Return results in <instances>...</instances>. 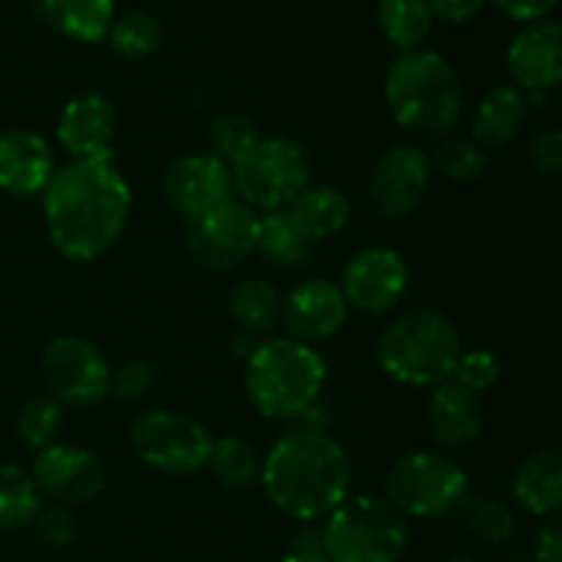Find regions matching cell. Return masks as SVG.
Returning a JSON list of instances; mask_svg holds the SVG:
<instances>
[{
	"mask_svg": "<svg viewBox=\"0 0 562 562\" xmlns=\"http://www.w3.org/2000/svg\"><path fill=\"white\" fill-rule=\"evenodd\" d=\"M470 494L467 470L445 450H415L390 467L382 497L406 519H445Z\"/></svg>",
	"mask_w": 562,
	"mask_h": 562,
	"instance_id": "cell-7",
	"label": "cell"
},
{
	"mask_svg": "<svg viewBox=\"0 0 562 562\" xmlns=\"http://www.w3.org/2000/svg\"><path fill=\"white\" fill-rule=\"evenodd\" d=\"M536 562H562V510L543 519L536 536Z\"/></svg>",
	"mask_w": 562,
	"mask_h": 562,
	"instance_id": "cell-40",
	"label": "cell"
},
{
	"mask_svg": "<svg viewBox=\"0 0 562 562\" xmlns=\"http://www.w3.org/2000/svg\"><path fill=\"white\" fill-rule=\"evenodd\" d=\"M431 159L415 143L390 146L373 165L368 192L384 220H404L420 209L431 187Z\"/></svg>",
	"mask_w": 562,
	"mask_h": 562,
	"instance_id": "cell-13",
	"label": "cell"
},
{
	"mask_svg": "<svg viewBox=\"0 0 562 562\" xmlns=\"http://www.w3.org/2000/svg\"><path fill=\"white\" fill-rule=\"evenodd\" d=\"M33 11L58 36L99 44L115 20V0H33Z\"/></svg>",
	"mask_w": 562,
	"mask_h": 562,
	"instance_id": "cell-22",
	"label": "cell"
},
{
	"mask_svg": "<svg viewBox=\"0 0 562 562\" xmlns=\"http://www.w3.org/2000/svg\"><path fill=\"white\" fill-rule=\"evenodd\" d=\"M338 285L351 311L382 316L404 300L409 289V263L395 247H366L351 256Z\"/></svg>",
	"mask_w": 562,
	"mask_h": 562,
	"instance_id": "cell-12",
	"label": "cell"
},
{
	"mask_svg": "<svg viewBox=\"0 0 562 562\" xmlns=\"http://www.w3.org/2000/svg\"><path fill=\"white\" fill-rule=\"evenodd\" d=\"M503 379V362L494 351L488 349H464L461 351L459 362H456L453 382L461 384L470 393L483 395L488 390L497 387V382Z\"/></svg>",
	"mask_w": 562,
	"mask_h": 562,
	"instance_id": "cell-35",
	"label": "cell"
},
{
	"mask_svg": "<svg viewBox=\"0 0 562 562\" xmlns=\"http://www.w3.org/2000/svg\"><path fill=\"white\" fill-rule=\"evenodd\" d=\"M428 159H431L434 173H439L448 181H456V184H472V181L483 179V173L488 170L486 148L477 146L472 137L453 135V132L439 137Z\"/></svg>",
	"mask_w": 562,
	"mask_h": 562,
	"instance_id": "cell-31",
	"label": "cell"
},
{
	"mask_svg": "<svg viewBox=\"0 0 562 562\" xmlns=\"http://www.w3.org/2000/svg\"><path fill=\"white\" fill-rule=\"evenodd\" d=\"M349 311L351 307L338 283L327 278H307L283 296L280 324L289 338L316 346L335 338L346 327Z\"/></svg>",
	"mask_w": 562,
	"mask_h": 562,
	"instance_id": "cell-17",
	"label": "cell"
},
{
	"mask_svg": "<svg viewBox=\"0 0 562 562\" xmlns=\"http://www.w3.org/2000/svg\"><path fill=\"white\" fill-rule=\"evenodd\" d=\"M384 102L395 124L412 137L439 140L456 130L464 110V86L445 55L409 49L390 64Z\"/></svg>",
	"mask_w": 562,
	"mask_h": 562,
	"instance_id": "cell-3",
	"label": "cell"
},
{
	"mask_svg": "<svg viewBox=\"0 0 562 562\" xmlns=\"http://www.w3.org/2000/svg\"><path fill=\"white\" fill-rule=\"evenodd\" d=\"M349 453L327 431L294 428L263 453V494L300 525L327 519L349 497Z\"/></svg>",
	"mask_w": 562,
	"mask_h": 562,
	"instance_id": "cell-2",
	"label": "cell"
},
{
	"mask_svg": "<svg viewBox=\"0 0 562 562\" xmlns=\"http://www.w3.org/2000/svg\"><path fill=\"white\" fill-rule=\"evenodd\" d=\"M55 173L53 146L38 132H0V190L16 198L42 195Z\"/></svg>",
	"mask_w": 562,
	"mask_h": 562,
	"instance_id": "cell-19",
	"label": "cell"
},
{
	"mask_svg": "<svg viewBox=\"0 0 562 562\" xmlns=\"http://www.w3.org/2000/svg\"><path fill=\"white\" fill-rule=\"evenodd\" d=\"M64 404L55 401L49 393L36 395V398L27 401L20 409V415H16V437H20L27 448H33L38 453V450L58 442L60 431H64Z\"/></svg>",
	"mask_w": 562,
	"mask_h": 562,
	"instance_id": "cell-33",
	"label": "cell"
},
{
	"mask_svg": "<svg viewBox=\"0 0 562 562\" xmlns=\"http://www.w3.org/2000/svg\"><path fill=\"white\" fill-rule=\"evenodd\" d=\"M327 362L316 346L280 335L258 340L245 360V393L267 420H296L322 401Z\"/></svg>",
	"mask_w": 562,
	"mask_h": 562,
	"instance_id": "cell-4",
	"label": "cell"
},
{
	"mask_svg": "<svg viewBox=\"0 0 562 562\" xmlns=\"http://www.w3.org/2000/svg\"><path fill=\"white\" fill-rule=\"evenodd\" d=\"M278 562H329V560L324 558L322 552H294V549H291V552L285 554V558H280Z\"/></svg>",
	"mask_w": 562,
	"mask_h": 562,
	"instance_id": "cell-42",
	"label": "cell"
},
{
	"mask_svg": "<svg viewBox=\"0 0 562 562\" xmlns=\"http://www.w3.org/2000/svg\"><path fill=\"white\" fill-rule=\"evenodd\" d=\"M486 3L497 5V9L503 11L505 16H510V20L530 25V22L549 20V14L558 9L562 0H486Z\"/></svg>",
	"mask_w": 562,
	"mask_h": 562,
	"instance_id": "cell-39",
	"label": "cell"
},
{
	"mask_svg": "<svg viewBox=\"0 0 562 562\" xmlns=\"http://www.w3.org/2000/svg\"><path fill=\"white\" fill-rule=\"evenodd\" d=\"M313 250V241L300 231V225L289 217V212H269L261 214L258 225V245L256 252L267 258L274 267H296L305 261Z\"/></svg>",
	"mask_w": 562,
	"mask_h": 562,
	"instance_id": "cell-29",
	"label": "cell"
},
{
	"mask_svg": "<svg viewBox=\"0 0 562 562\" xmlns=\"http://www.w3.org/2000/svg\"><path fill=\"white\" fill-rule=\"evenodd\" d=\"M157 384V368L148 360H130L119 366L110 379V395L124 404H135L143 401Z\"/></svg>",
	"mask_w": 562,
	"mask_h": 562,
	"instance_id": "cell-36",
	"label": "cell"
},
{
	"mask_svg": "<svg viewBox=\"0 0 562 562\" xmlns=\"http://www.w3.org/2000/svg\"><path fill=\"white\" fill-rule=\"evenodd\" d=\"M459 327L434 307H412L395 316L376 340V362L393 382L406 387H437L453 379L459 362Z\"/></svg>",
	"mask_w": 562,
	"mask_h": 562,
	"instance_id": "cell-5",
	"label": "cell"
},
{
	"mask_svg": "<svg viewBox=\"0 0 562 562\" xmlns=\"http://www.w3.org/2000/svg\"><path fill=\"white\" fill-rule=\"evenodd\" d=\"M329 562H401L409 549V519L384 497H346L322 525Z\"/></svg>",
	"mask_w": 562,
	"mask_h": 562,
	"instance_id": "cell-6",
	"label": "cell"
},
{
	"mask_svg": "<svg viewBox=\"0 0 562 562\" xmlns=\"http://www.w3.org/2000/svg\"><path fill=\"white\" fill-rule=\"evenodd\" d=\"M448 562H481L475 558V554H467V552H459V554H453V558H450Z\"/></svg>",
	"mask_w": 562,
	"mask_h": 562,
	"instance_id": "cell-43",
	"label": "cell"
},
{
	"mask_svg": "<svg viewBox=\"0 0 562 562\" xmlns=\"http://www.w3.org/2000/svg\"><path fill=\"white\" fill-rule=\"evenodd\" d=\"M428 431L434 442L442 448H467L483 431V404L481 395L470 393L453 379L437 384L428 398Z\"/></svg>",
	"mask_w": 562,
	"mask_h": 562,
	"instance_id": "cell-20",
	"label": "cell"
},
{
	"mask_svg": "<svg viewBox=\"0 0 562 562\" xmlns=\"http://www.w3.org/2000/svg\"><path fill=\"white\" fill-rule=\"evenodd\" d=\"M376 22L382 36L401 53L420 49L434 31V11L428 0H379Z\"/></svg>",
	"mask_w": 562,
	"mask_h": 562,
	"instance_id": "cell-27",
	"label": "cell"
},
{
	"mask_svg": "<svg viewBox=\"0 0 562 562\" xmlns=\"http://www.w3.org/2000/svg\"><path fill=\"white\" fill-rule=\"evenodd\" d=\"M514 503L530 516H547L562 510V450H538L519 464L510 481Z\"/></svg>",
	"mask_w": 562,
	"mask_h": 562,
	"instance_id": "cell-21",
	"label": "cell"
},
{
	"mask_svg": "<svg viewBox=\"0 0 562 562\" xmlns=\"http://www.w3.org/2000/svg\"><path fill=\"white\" fill-rule=\"evenodd\" d=\"M104 42L115 55L126 60L151 58L162 47V25L148 11H126L121 16L115 14Z\"/></svg>",
	"mask_w": 562,
	"mask_h": 562,
	"instance_id": "cell-32",
	"label": "cell"
},
{
	"mask_svg": "<svg viewBox=\"0 0 562 562\" xmlns=\"http://www.w3.org/2000/svg\"><path fill=\"white\" fill-rule=\"evenodd\" d=\"M162 195L190 223L234 198L231 165L209 151L179 157L162 173Z\"/></svg>",
	"mask_w": 562,
	"mask_h": 562,
	"instance_id": "cell-16",
	"label": "cell"
},
{
	"mask_svg": "<svg viewBox=\"0 0 562 562\" xmlns=\"http://www.w3.org/2000/svg\"><path fill=\"white\" fill-rule=\"evenodd\" d=\"M514 86L538 102L554 88H562V22L541 20L521 27L505 53Z\"/></svg>",
	"mask_w": 562,
	"mask_h": 562,
	"instance_id": "cell-15",
	"label": "cell"
},
{
	"mask_svg": "<svg viewBox=\"0 0 562 562\" xmlns=\"http://www.w3.org/2000/svg\"><path fill=\"white\" fill-rule=\"evenodd\" d=\"M527 108H530V102L516 86L494 88L481 99L475 115H472L470 137L486 151L508 146L525 130Z\"/></svg>",
	"mask_w": 562,
	"mask_h": 562,
	"instance_id": "cell-23",
	"label": "cell"
},
{
	"mask_svg": "<svg viewBox=\"0 0 562 562\" xmlns=\"http://www.w3.org/2000/svg\"><path fill=\"white\" fill-rule=\"evenodd\" d=\"M456 516L467 536L483 547H503L516 532L514 508L494 494H467Z\"/></svg>",
	"mask_w": 562,
	"mask_h": 562,
	"instance_id": "cell-26",
	"label": "cell"
},
{
	"mask_svg": "<svg viewBox=\"0 0 562 562\" xmlns=\"http://www.w3.org/2000/svg\"><path fill=\"white\" fill-rule=\"evenodd\" d=\"M228 311L236 327L245 335L261 338L272 333L283 311V294L267 278H245L231 289Z\"/></svg>",
	"mask_w": 562,
	"mask_h": 562,
	"instance_id": "cell-25",
	"label": "cell"
},
{
	"mask_svg": "<svg viewBox=\"0 0 562 562\" xmlns=\"http://www.w3.org/2000/svg\"><path fill=\"white\" fill-rule=\"evenodd\" d=\"M285 212L300 225L302 234L313 245H318V241H327L333 236H338L349 225L351 203L338 187L311 184L291 201V206Z\"/></svg>",
	"mask_w": 562,
	"mask_h": 562,
	"instance_id": "cell-24",
	"label": "cell"
},
{
	"mask_svg": "<svg viewBox=\"0 0 562 562\" xmlns=\"http://www.w3.org/2000/svg\"><path fill=\"white\" fill-rule=\"evenodd\" d=\"M42 376L55 401L75 409H91L110 398L113 368L93 340L58 335L42 351Z\"/></svg>",
	"mask_w": 562,
	"mask_h": 562,
	"instance_id": "cell-10",
	"label": "cell"
},
{
	"mask_svg": "<svg viewBox=\"0 0 562 562\" xmlns=\"http://www.w3.org/2000/svg\"><path fill=\"white\" fill-rule=\"evenodd\" d=\"M130 448L148 470L192 475L209 467L214 437L203 423L184 412L148 409L132 420Z\"/></svg>",
	"mask_w": 562,
	"mask_h": 562,
	"instance_id": "cell-9",
	"label": "cell"
},
{
	"mask_svg": "<svg viewBox=\"0 0 562 562\" xmlns=\"http://www.w3.org/2000/svg\"><path fill=\"white\" fill-rule=\"evenodd\" d=\"M33 527H36V536L53 549L69 547V543L77 538L75 510L66 508V505H58V503H53V505H47V508L38 510Z\"/></svg>",
	"mask_w": 562,
	"mask_h": 562,
	"instance_id": "cell-37",
	"label": "cell"
},
{
	"mask_svg": "<svg viewBox=\"0 0 562 562\" xmlns=\"http://www.w3.org/2000/svg\"><path fill=\"white\" fill-rule=\"evenodd\" d=\"M209 154L223 159L225 165H234L261 140L258 124L245 113H223L209 124L206 130Z\"/></svg>",
	"mask_w": 562,
	"mask_h": 562,
	"instance_id": "cell-34",
	"label": "cell"
},
{
	"mask_svg": "<svg viewBox=\"0 0 562 562\" xmlns=\"http://www.w3.org/2000/svg\"><path fill=\"white\" fill-rule=\"evenodd\" d=\"M42 492L31 472L16 464H0V530H22L42 510Z\"/></svg>",
	"mask_w": 562,
	"mask_h": 562,
	"instance_id": "cell-30",
	"label": "cell"
},
{
	"mask_svg": "<svg viewBox=\"0 0 562 562\" xmlns=\"http://www.w3.org/2000/svg\"><path fill=\"white\" fill-rule=\"evenodd\" d=\"M115 126V104L99 91H80L60 108L55 140L69 154V159L113 157Z\"/></svg>",
	"mask_w": 562,
	"mask_h": 562,
	"instance_id": "cell-18",
	"label": "cell"
},
{
	"mask_svg": "<svg viewBox=\"0 0 562 562\" xmlns=\"http://www.w3.org/2000/svg\"><path fill=\"white\" fill-rule=\"evenodd\" d=\"M31 477L42 497L66 505V508L91 503L108 486L102 459L93 450L66 442H55L38 450Z\"/></svg>",
	"mask_w": 562,
	"mask_h": 562,
	"instance_id": "cell-14",
	"label": "cell"
},
{
	"mask_svg": "<svg viewBox=\"0 0 562 562\" xmlns=\"http://www.w3.org/2000/svg\"><path fill=\"white\" fill-rule=\"evenodd\" d=\"M261 467L263 453L245 437H223L214 439L209 470L214 472L225 488L234 492H247V488L261 486Z\"/></svg>",
	"mask_w": 562,
	"mask_h": 562,
	"instance_id": "cell-28",
	"label": "cell"
},
{
	"mask_svg": "<svg viewBox=\"0 0 562 562\" xmlns=\"http://www.w3.org/2000/svg\"><path fill=\"white\" fill-rule=\"evenodd\" d=\"M428 3H431L434 20L461 25V22H470L472 16L481 14L486 0H428Z\"/></svg>",
	"mask_w": 562,
	"mask_h": 562,
	"instance_id": "cell-41",
	"label": "cell"
},
{
	"mask_svg": "<svg viewBox=\"0 0 562 562\" xmlns=\"http://www.w3.org/2000/svg\"><path fill=\"white\" fill-rule=\"evenodd\" d=\"M530 165L547 179H562V126H543L527 146Z\"/></svg>",
	"mask_w": 562,
	"mask_h": 562,
	"instance_id": "cell-38",
	"label": "cell"
},
{
	"mask_svg": "<svg viewBox=\"0 0 562 562\" xmlns=\"http://www.w3.org/2000/svg\"><path fill=\"white\" fill-rule=\"evenodd\" d=\"M234 195L258 214L283 212L311 187V159L291 137H261L231 165Z\"/></svg>",
	"mask_w": 562,
	"mask_h": 562,
	"instance_id": "cell-8",
	"label": "cell"
},
{
	"mask_svg": "<svg viewBox=\"0 0 562 562\" xmlns=\"http://www.w3.org/2000/svg\"><path fill=\"white\" fill-rule=\"evenodd\" d=\"M44 225L55 250L69 261H97L124 234L132 187L113 157L69 159L42 192Z\"/></svg>",
	"mask_w": 562,
	"mask_h": 562,
	"instance_id": "cell-1",
	"label": "cell"
},
{
	"mask_svg": "<svg viewBox=\"0 0 562 562\" xmlns=\"http://www.w3.org/2000/svg\"><path fill=\"white\" fill-rule=\"evenodd\" d=\"M258 225L261 214L234 195L187 223V252L206 272H228L256 252Z\"/></svg>",
	"mask_w": 562,
	"mask_h": 562,
	"instance_id": "cell-11",
	"label": "cell"
}]
</instances>
